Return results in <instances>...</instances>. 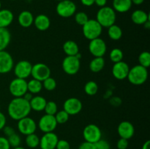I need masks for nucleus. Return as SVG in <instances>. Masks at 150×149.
<instances>
[{"label": "nucleus", "mask_w": 150, "mask_h": 149, "mask_svg": "<svg viewBox=\"0 0 150 149\" xmlns=\"http://www.w3.org/2000/svg\"><path fill=\"white\" fill-rule=\"evenodd\" d=\"M78 149H96L95 143L84 141L80 144Z\"/></svg>", "instance_id": "79ce46f5"}, {"label": "nucleus", "mask_w": 150, "mask_h": 149, "mask_svg": "<svg viewBox=\"0 0 150 149\" xmlns=\"http://www.w3.org/2000/svg\"><path fill=\"white\" fill-rule=\"evenodd\" d=\"M47 100L42 96H35L29 101L31 110L36 112H41L44 110Z\"/></svg>", "instance_id": "5701e85b"}, {"label": "nucleus", "mask_w": 150, "mask_h": 149, "mask_svg": "<svg viewBox=\"0 0 150 149\" xmlns=\"http://www.w3.org/2000/svg\"><path fill=\"white\" fill-rule=\"evenodd\" d=\"M128 140L120 137L117 143V147L118 149H127L128 148Z\"/></svg>", "instance_id": "a19ab883"}, {"label": "nucleus", "mask_w": 150, "mask_h": 149, "mask_svg": "<svg viewBox=\"0 0 150 149\" xmlns=\"http://www.w3.org/2000/svg\"><path fill=\"white\" fill-rule=\"evenodd\" d=\"M54 116H55L56 121H57V124H64L68 121L70 115H69L66 111H64V110H62L57 111V112L55 114Z\"/></svg>", "instance_id": "f704fd0d"}, {"label": "nucleus", "mask_w": 150, "mask_h": 149, "mask_svg": "<svg viewBox=\"0 0 150 149\" xmlns=\"http://www.w3.org/2000/svg\"><path fill=\"white\" fill-rule=\"evenodd\" d=\"M7 140H8V143L10 144V147L12 148H16L20 146L21 143V139L19 134H18L17 133H14L12 135L9 136L8 137H7Z\"/></svg>", "instance_id": "e433bc0d"}, {"label": "nucleus", "mask_w": 150, "mask_h": 149, "mask_svg": "<svg viewBox=\"0 0 150 149\" xmlns=\"http://www.w3.org/2000/svg\"><path fill=\"white\" fill-rule=\"evenodd\" d=\"M95 4L99 7H103L106 6L107 0H95Z\"/></svg>", "instance_id": "49530a36"}, {"label": "nucleus", "mask_w": 150, "mask_h": 149, "mask_svg": "<svg viewBox=\"0 0 150 149\" xmlns=\"http://www.w3.org/2000/svg\"><path fill=\"white\" fill-rule=\"evenodd\" d=\"M57 125L58 124L56 121L55 116L48 115V114H45L44 115H42L40 118L38 124L40 130L43 133L52 132L56 129Z\"/></svg>", "instance_id": "ddd939ff"}, {"label": "nucleus", "mask_w": 150, "mask_h": 149, "mask_svg": "<svg viewBox=\"0 0 150 149\" xmlns=\"http://www.w3.org/2000/svg\"><path fill=\"white\" fill-rule=\"evenodd\" d=\"M123 32L121 27L118 25L113 24L108 28V35L109 38L112 40L117 41L120 39L122 37Z\"/></svg>", "instance_id": "cd10ccee"}, {"label": "nucleus", "mask_w": 150, "mask_h": 149, "mask_svg": "<svg viewBox=\"0 0 150 149\" xmlns=\"http://www.w3.org/2000/svg\"><path fill=\"white\" fill-rule=\"evenodd\" d=\"M6 123H7V118H6L5 115L0 112V131L3 129L4 127L6 126Z\"/></svg>", "instance_id": "a18cd8bd"}, {"label": "nucleus", "mask_w": 150, "mask_h": 149, "mask_svg": "<svg viewBox=\"0 0 150 149\" xmlns=\"http://www.w3.org/2000/svg\"><path fill=\"white\" fill-rule=\"evenodd\" d=\"M130 67L125 61H121L120 62L114 63L112 67V75L119 80H122L127 78L128 74Z\"/></svg>", "instance_id": "f3484780"}, {"label": "nucleus", "mask_w": 150, "mask_h": 149, "mask_svg": "<svg viewBox=\"0 0 150 149\" xmlns=\"http://www.w3.org/2000/svg\"><path fill=\"white\" fill-rule=\"evenodd\" d=\"M44 111L45 112V114L51 115H55L58 111V107H57V103L54 101H48L46 102Z\"/></svg>", "instance_id": "c9c22d12"}, {"label": "nucleus", "mask_w": 150, "mask_h": 149, "mask_svg": "<svg viewBox=\"0 0 150 149\" xmlns=\"http://www.w3.org/2000/svg\"><path fill=\"white\" fill-rule=\"evenodd\" d=\"M132 4L131 0H113L112 8L117 13H125L131 9Z\"/></svg>", "instance_id": "412c9836"}, {"label": "nucleus", "mask_w": 150, "mask_h": 149, "mask_svg": "<svg viewBox=\"0 0 150 149\" xmlns=\"http://www.w3.org/2000/svg\"><path fill=\"white\" fill-rule=\"evenodd\" d=\"M83 137L84 141L95 143L102 138V131L96 124H88L83 128Z\"/></svg>", "instance_id": "423d86ee"}, {"label": "nucleus", "mask_w": 150, "mask_h": 149, "mask_svg": "<svg viewBox=\"0 0 150 149\" xmlns=\"http://www.w3.org/2000/svg\"><path fill=\"white\" fill-rule=\"evenodd\" d=\"M10 1H16V0H10Z\"/></svg>", "instance_id": "4d7b16f0"}, {"label": "nucleus", "mask_w": 150, "mask_h": 149, "mask_svg": "<svg viewBox=\"0 0 150 149\" xmlns=\"http://www.w3.org/2000/svg\"><path fill=\"white\" fill-rule=\"evenodd\" d=\"M131 1L132 3L136 4V5H141V4H143L144 0H131Z\"/></svg>", "instance_id": "3c124183"}, {"label": "nucleus", "mask_w": 150, "mask_h": 149, "mask_svg": "<svg viewBox=\"0 0 150 149\" xmlns=\"http://www.w3.org/2000/svg\"><path fill=\"white\" fill-rule=\"evenodd\" d=\"M1 1H0V10H1Z\"/></svg>", "instance_id": "5fc2aeb1"}, {"label": "nucleus", "mask_w": 150, "mask_h": 149, "mask_svg": "<svg viewBox=\"0 0 150 149\" xmlns=\"http://www.w3.org/2000/svg\"><path fill=\"white\" fill-rule=\"evenodd\" d=\"M96 149H111V145L110 143L107 140H103L101 138L100 140H98L97 143H95Z\"/></svg>", "instance_id": "58836bf2"}, {"label": "nucleus", "mask_w": 150, "mask_h": 149, "mask_svg": "<svg viewBox=\"0 0 150 149\" xmlns=\"http://www.w3.org/2000/svg\"><path fill=\"white\" fill-rule=\"evenodd\" d=\"M62 70L64 72L69 75H74L79 72L81 67L80 59L76 58L75 56H67L63 59L62 63Z\"/></svg>", "instance_id": "6e6552de"}, {"label": "nucleus", "mask_w": 150, "mask_h": 149, "mask_svg": "<svg viewBox=\"0 0 150 149\" xmlns=\"http://www.w3.org/2000/svg\"><path fill=\"white\" fill-rule=\"evenodd\" d=\"M34 18H35L31 12L23 10L18 16V22L23 28H29L33 24Z\"/></svg>", "instance_id": "aec40b11"}, {"label": "nucleus", "mask_w": 150, "mask_h": 149, "mask_svg": "<svg viewBox=\"0 0 150 149\" xmlns=\"http://www.w3.org/2000/svg\"><path fill=\"white\" fill-rule=\"evenodd\" d=\"M14 15L7 9L0 10V28H7L13 23Z\"/></svg>", "instance_id": "4be33fe9"}, {"label": "nucleus", "mask_w": 150, "mask_h": 149, "mask_svg": "<svg viewBox=\"0 0 150 149\" xmlns=\"http://www.w3.org/2000/svg\"><path fill=\"white\" fill-rule=\"evenodd\" d=\"M56 1H62V0H56Z\"/></svg>", "instance_id": "6e6d98bb"}, {"label": "nucleus", "mask_w": 150, "mask_h": 149, "mask_svg": "<svg viewBox=\"0 0 150 149\" xmlns=\"http://www.w3.org/2000/svg\"><path fill=\"white\" fill-rule=\"evenodd\" d=\"M42 88H44L45 90L48 91H54L57 88V81L54 77H51V76L44 80L42 82Z\"/></svg>", "instance_id": "72a5a7b5"}, {"label": "nucleus", "mask_w": 150, "mask_h": 149, "mask_svg": "<svg viewBox=\"0 0 150 149\" xmlns=\"http://www.w3.org/2000/svg\"><path fill=\"white\" fill-rule=\"evenodd\" d=\"M32 68V64H31V62L26 60H21L16 63V65H14L13 71L16 77L26 80L27 77L31 76Z\"/></svg>", "instance_id": "f8f14e48"}, {"label": "nucleus", "mask_w": 150, "mask_h": 149, "mask_svg": "<svg viewBox=\"0 0 150 149\" xmlns=\"http://www.w3.org/2000/svg\"><path fill=\"white\" fill-rule=\"evenodd\" d=\"M89 20L87 14L84 12H79L77 13H75V20L76 23L80 26H83Z\"/></svg>", "instance_id": "4c0bfd02"}, {"label": "nucleus", "mask_w": 150, "mask_h": 149, "mask_svg": "<svg viewBox=\"0 0 150 149\" xmlns=\"http://www.w3.org/2000/svg\"><path fill=\"white\" fill-rule=\"evenodd\" d=\"M13 149H26L25 148L23 147H21V146H18V147H16V148H13Z\"/></svg>", "instance_id": "864d4df0"}, {"label": "nucleus", "mask_w": 150, "mask_h": 149, "mask_svg": "<svg viewBox=\"0 0 150 149\" xmlns=\"http://www.w3.org/2000/svg\"><path fill=\"white\" fill-rule=\"evenodd\" d=\"M58 140V136L54 131L44 133L41 138H40L39 146L40 149H56Z\"/></svg>", "instance_id": "dca6fc26"}, {"label": "nucleus", "mask_w": 150, "mask_h": 149, "mask_svg": "<svg viewBox=\"0 0 150 149\" xmlns=\"http://www.w3.org/2000/svg\"><path fill=\"white\" fill-rule=\"evenodd\" d=\"M33 94H32V93H31L30 92H29V91H27V92H26V93H25L24 95H23V96H22V97L23 98V99H26V101H28V102H29V101L31 100V99H32V97H33Z\"/></svg>", "instance_id": "09e8293b"}, {"label": "nucleus", "mask_w": 150, "mask_h": 149, "mask_svg": "<svg viewBox=\"0 0 150 149\" xmlns=\"http://www.w3.org/2000/svg\"><path fill=\"white\" fill-rule=\"evenodd\" d=\"M25 143L29 148H36L40 145V137L35 133L26 135Z\"/></svg>", "instance_id": "c756f323"}, {"label": "nucleus", "mask_w": 150, "mask_h": 149, "mask_svg": "<svg viewBox=\"0 0 150 149\" xmlns=\"http://www.w3.org/2000/svg\"><path fill=\"white\" fill-rule=\"evenodd\" d=\"M84 92L89 96H94L96 94L98 91V83L93 80L88 81L84 85Z\"/></svg>", "instance_id": "7c9ffc66"}, {"label": "nucleus", "mask_w": 150, "mask_h": 149, "mask_svg": "<svg viewBox=\"0 0 150 149\" xmlns=\"http://www.w3.org/2000/svg\"><path fill=\"white\" fill-rule=\"evenodd\" d=\"M127 78L131 84L135 86L144 84L148 78L147 68L139 64L135 65L132 68H130Z\"/></svg>", "instance_id": "7ed1b4c3"}, {"label": "nucleus", "mask_w": 150, "mask_h": 149, "mask_svg": "<svg viewBox=\"0 0 150 149\" xmlns=\"http://www.w3.org/2000/svg\"><path fill=\"white\" fill-rule=\"evenodd\" d=\"M83 108L81 101L76 97H70L66 99L63 105V110L70 115L79 114Z\"/></svg>", "instance_id": "4468645a"}, {"label": "nucleus", "mask_w": 150, "mask_h": 149, "mask_svg": "<svg viewBox=\"0 0 150 149\" xmlns=\"http://www.w3.org/2000/svg\"><path fill=\"white\" fill-rule=\"evenodd\" d=\"M10 148L7 137L0 136V149H10Z\"/></svg>", "instance_id": "37998d69"}, {"label": "nucleus", "mask_w": 150, "mask_h": 149, "mask_svg": "<svg viewBox=\"0 0 150 149\" xmlns=\"http://www.w3.org/2000/svg\"><path fill=\"white\" fill-rule=\"evenodd\" d=\"M105 64V61L103 57H95L89 63V70L92 72H99L103 70Z\"/></svg>", "instance_id": "bb28decb"}, {"label": "nucleus", "mask_w": 150, "mask_h": 149, "mask_svg": "<svg viewBox=\"0 0 150 149\" xmlns=\"http://www.w3.org/2000/svg\"><path fill=\"white\" fill-rule=\"evenodd\" d=\"M102 32L103 27L96 19H89L88 21L82 26L83 36L89 41L100 37Z\"/></svg>", "instance_id": "20e7f679"}, {"label": "nucleus", "mask_w": 150, "mask_h": 149, "mask_svg": "<svg viewBox=\"0 0 150 149\" xmlns=\"http://www.w3.org/2000/svg\"><path fill=\"white\" fill-rule=\"evenodd\" d=\"M11 40V34L7 28H0V51H4Z\"/></svg>", "instance_id": "a878e982"}, {"label": "nucleus", "mask_w": 150, "mask_h": 149, "mask_svg": "<svg viewBox=\"0 0 150 149\" xmlns=\"http://www.w3.org/2000/svg\"><path fill=\"white\" fill-rule=\"evenodd\" d=\"M14 61L10 53L7 51H0V74H6L13 70Z\"/></svg>", "instance_id": "2eb2a0df"}, {"label": "nucleus", "mask_w": 150, "mask_h": 149, "mask_svg": "<svg viewBox=\"0 0 150 149\" xmlns=\"http://www.w3.org/2000/svg\"><path fill=\"white\" fill-rule=\"evenodd\" d=\"M56 149H71L70 148V145L68 141L66 140H59V139L58 143H57Z\"/></svg>", "instance_id": "ea45409f"}, {"label": "nucleus", "mask_w": 150, "mask_h": 149, "mask_svg": "<svg viewBox=\"0 0 150 149\" xmlns=\"http://www.w3.org/2000/svg\"><path fill=\"white\" fill-rule=\"evenodd\" d=\"M51 69L48 65L43 63H36L32 65L31 76H32L33 79L42 82L51 76Z\"/></svg>", "instance_id": "9b49d317"}, {"label": "nucleus", "mask_w": 150, "mask_h": 149, "mask_svg": "<svg viewBox=\"0 0 150 149\" xmlns=\"http://www.w3.org/2000/svg\"><path fill=\"white\" fill-rule=\"evenodd\" d=\"M131 20L135 24L143 25L149 20V15L142 10H136L131 14Z\"/></svg>", "instance_id": "b1692460"}, {"label": "nucleus", "mask_w": 150, "mask_h": 149, "mask_svg": "<svg viewBox=\"0 0 150 149\" xmlns=\"http://www.w3.org/2000/svg\"><path fill=\"white\" fill-rule=\"evenodd\" d=\"M89 51L94 57H103L107 51V45L105 41L98 37L90 40Z\"/></svg>", "instance_id": "9d476101"}, {"label": "nucleus", "mask_w": 150, "mask_h": 149, "mask_svg": "<svg viewBox=\"0 0 150 149\" xmlns=\"http://www.w3.org/2000/svg\"><path fill=\"white\" fill-rule=\"evenodd\" d=\"M0 110H1V106H0Z\"/></svg>", "instance_id": "13d9d810"}, {"label": "nucleus", "mask_w": 150, "mask_h": 149, "mask_svg": "<svg viewBox=\"0 0 150 149\" xmlns=\"http://www.w3.org/2000/svg\"><path fill=\"white\" fill-rule=\"evenodd\" d=\"M17 127L21 134L26 136L35 133L38 128V124L33 118L26 116L18 121Z\"/></svg>", "instance_id": "1a4fd4ad"}, {"label": "nucleus", "mask_w": 150, "mask_h": 149, "mask_svg": "<svg viewBox=\"0 0 150 149\" xmlns=\"http://www.w3.org/2000/svg\"><path fill=\"white\" fill-rule=\"evenodd\" d=\"M143 26L145 29H147V30H149V29H150V20H147L146 22H145V23L143 24Z\"/></svg>", "instance_id": "603ef678"}, {"label": "nucleus", "mask_w": 150, "mask_h": 149, "mask_svg": "<svg viewBox=\"0 0 150 149\" xmlns=\"http://www.w3.org/2000/svg\"><path fill=\"white\" fill-rule=\"evenodd\" d=\"M2 130L3 132H4V134H5V136L7 137H8L9 136L12 135V134H13L14 133H16L14 128H13V127H10V126H5V127L3 128Z\"/></svg>", "instance_id": "c03bdc74"}, {"label": "nucleus", "mask_w": 150, "mask_h": 149, "mask_svg": "<svg viewBox=\"0 0 150 149\" xmlns=\"http://www.w3.org/2000/svg\"><path fill=\"white\" fill-rule=\"evenodd\" d=\"M33 23L38 30L44 32L49 29L51 26V20L46 15L40 14L34 18Z\"/></svg>", "instance_id": "6ab92c4d"}, {"label": "nucleus", "mask_w": 150, "mask_h": 149, "mask_svg": "<svg viewBox=\"0 0 150 149\" xmlns=\"http://www.w3.org/2000/svg\"><path fill=\"white\" fill-rule=\"evenodd\" d=\"M81 2L86 7H91L95 4V0H81Z\"/></svg>", "instance_id": "de8ad7c7"}, {"label": "nucleus", "mask_w": 150, "mask_h": 149, "mask_svg": "<svg viewBox=\"0 0 150 149\" xmlns=\"http://www.w3.org/2000/svg\"><path fill=\"white\" fill-rule=\"evenodd\" d=\"M76 4L71 0H62L59 1L56 7L57 13L62 18H67L75 15L76 13Z\"/></svg>", "instance_id": "39448f33"}, {"label": "nucleus", "mask_w": 150, "mask_h": 149, "mask_svg": "<svg viewBox=\"0 0 150 149\" xmlns=\"http://www.w3.org/2000/svg\"><path fill=\"white\" fill-rule=\"evenodd\" d=\"M62 49L64 53L69 56H73L79 53V47L76 42L73 40H67L63 44Z\"/></svg>", "instance_id": "393cba45"}, {"label": "nucleus", "mask_w": 150, "mask_h": 149, "mask_svg": "<svg viewBox=\"0 0 150 149\" xmlns=\"http://www.w3.org/2000/svg\"><path fill=\"white\" fill-rule=\"evenodd\" d=\"M31 110L29 102L23 97H15L10 101L7 107L9 116L15 121L29 116Z\"/></svg>", "instance_id": "f257e3e1"}, {"label": "nucleus", "mask_w": 150, "mask_h": 149, "mask_svg": "<svg viewBox=\"0 0 150 149\" xmlns=\"http://www.w3.org/2000/svg\"><path fill=\"white\" fill-rule=\"evenodd\" d=\"M9 91L14 97H22L27 92V81L25 79L16 77L10 83Z\"/></svg>", "instance_id": "0eeeda50"}, {"label": "nucleus", "mask_w": 150, "mask_h": 149, "mask_svg": "<svg viewBox=\"0 0 150 149\" xmlns=\"http://www.w3.org/2000/svg\"><path fill=\"white\" fill-rule=\"evenodd\" d=\"M142 149H150V141L146 140L142 145Z\"/></svg>", "instance_id": "8fccbe9b"}, {"label": "nucleus", "mask_w": 150, "mask_h": 149, "mask_svg": "<svg viewBox=\"0 0 150 149\" xmlns=\"http://www.w3.org/2000/svg\"><path fill=\"white\" fill-rule=\"evenodd\" d=\"M42 82L35 79H32L27 82V91L30 92L32 94H38L42 91Z\"/></svg>", "instance_id": "c85d7f7f"}, {"label": "nucleus", "mask_w": 150, "mask_h": 149, "mask_svg": "<svg viewBox=\"0 0 150 149\" xmlns=\"http://www.w3.org/2000/svg\"><path fill=\"white\" fill-rule=\"evenodd\" d=\"M109 58L113 63H117L122 61L124 58V53L122 51L118 48H113L109 53Z\"/></svg>", "instance_id": "2f4dec72"}, {"label": "nucleus", "mask_w": 150, "mask_h": 149, "mask_svg": "<svg viewBox=\"0 0 150 149\" xmlns=\"http://www.w3.org/2000/svg\"><path fill=\"white\" fill-rule=\"evenodd\" d=\"M117 133L121 138L128 140L134 136L135 127L130 121H123L118 125Z\"/></svg>", "instance_id": "a211bd4d"}, {"label": "nucleus", "mask_w": 150, "mask_h": 149, "mask_svg": "<svg viewBox=\"0 0 150 149\" xmlns=\"http://www.w3.org/2000/svg\"><path fill=\"white\" fill-rule=\"evenodd\" d=\"M96 20L103 28H108L111 25L115 24L117 14L112 7L105 6L100 8L96 15Z\"/></svg>", "instance_id": "f03ea898"}, {"label": "nucleus", "mask_w": 150, "mask_h": 149, "mask_svg": "<svg viewBox=\"0 0 150 149\" xmlns=\"http://www.w3.org/2000/svg\"><path fill=\"white\" fill-rule=\"evenodd\" d=\"M139 65L144 67H148L150 66V53L148 51H143L139 56Z\"/></svg>", "instance_id": "473e14b6"}]
</instances>
